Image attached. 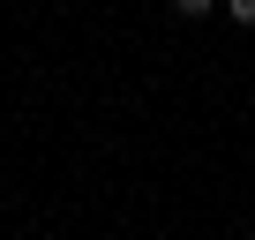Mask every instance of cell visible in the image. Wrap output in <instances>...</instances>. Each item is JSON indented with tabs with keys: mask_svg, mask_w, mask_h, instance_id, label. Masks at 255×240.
I'll use <instances>...</instances> for the list:
<instances>
[{
	"mask_svg": "<svg viewBox=\"0 0 255 240\" xmlns=\"http://www.w3.org/2000/svg\"><path fill=\"white\" fill-rule=\"evenodd\" d=\"M210 8H218V0H173V15H188V23H203Z\"/></svg>",
	"mask_w": 255,
	"mask_h": 240,
	"instance_id": "6da1fadb",
	"label": "cell"
},
{
	"mask_svg": "<svg viewBox=\"0 0 255 240\" xmlns=\"http://www.w3.org/2000/svg\"><path fill=\"white\" fill-rule=\"evenodd\" d=\"M225 15H233V23H248V30H255V0H225Z\"/></svg>",
	"mask_w": 255,
	"mask_h": 240,
	"instance_id": "7a4b0ae2",
	"label": "cell"
}]
</instances>
